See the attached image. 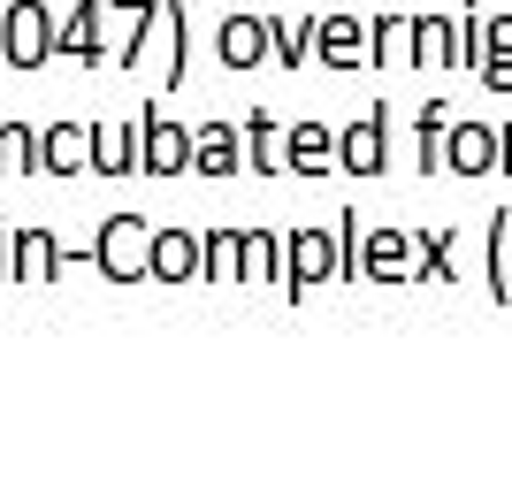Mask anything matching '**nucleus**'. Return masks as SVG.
<instances>
[{"instance_id":"f257e3e1","label":"nucleus","mask_w":512,"mask_h":489,"mask_svg":"<svg viewBox=\"0 0 512 489\" xmlns=\"http://www.w3.org/2000/svg\"><path fill=\"white\" fill-rule=\"evenodd\" d=\"M46 54V8L39 0H23V8H8V62L31 69Z\"/></svg>"},{"instance_id":"f03ea898","label":"nucleus","mask_w":512,"mask_h":489,"mask_svg":"<svg viewBox=\"0 0 512 489\" xmlns=\"http://www.w3.org/2000/svg\"><path fill=\"white\" fill-rule=\"evenodd\" d=\"M146 161L153 169H176V161H184V130L176 123H146Z\"/></svg>"},{"instance_id":"7ed1b4c3","label":"nucleus","mask_w":512,"mask_h":489,"mask_svg":"<svg viewBox=\"0 0 512 489\" xmlns=\"http://www.w3.org/2000/svg\"><path fill=\"white\" fill-rule=\"evenodd\" d=\"M192 161H199V169H214V176H230V169H237V146H230V130H207Z\"/></svg>"},{"instance_id":"20e7f679","label":"nucleus","mask_w":512,"mask_h":489,"mask_svg":"<svg viewBox=\"0 0 512 489\" xmlns=\"http://www.w3.org/2000/svg\"><path fill=\"white\" fill-rule=\"evenodd\" d=\"M69 54H92V46H100V8H77V31H69Z\"/></svg>"},{"instance_id":"39448f33","label":"nucleus","mask_w":512,"mask_h":489,"mask_svg":"<svg viewBox=\"0 0 512 489\" xmlns=\"http://www.w3.org/2000/svg\"><path fill=\"white\" fill-rule=\"evenodd\" d=\"M222 46H230V62H253V54H260V31H253V23H237Z\"/></svg>"},{"instance_id":"423d86ee","label":"nucleus","mask_w":512,"mask_h":489,"mask_svg":"<svg viewBox=\"0 0 512 489\" xmlns=\"http://www.w3.org/2000/svg\"><path fill=\"white\" fill-rule=\"evenodd\" d=\"M268 130H276V123L253 115V161H260V169H276V138H268Z\"/></svg>"},{"instance_id":"0eeeda50","label":"nucleus","mask_w":512,"mask_h":489,"mask_svg":"<svg viewBox=\"0 0 512 489\" xmlns=\"http://www.w3.org/2000/svg\"><path fill=\"white\" fill-rule=\"evenodd\" d=\"M161 276H184V237H161Z\"/></svg>"}]
</instances>
